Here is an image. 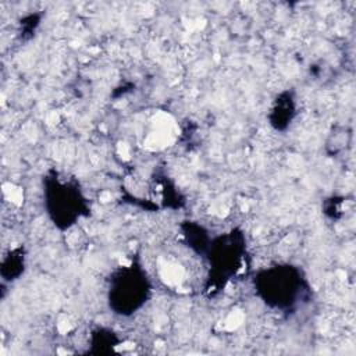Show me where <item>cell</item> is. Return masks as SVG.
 <instances>
[{
	"label": "cell",
	"mask_w": 356,
	"mask_h": 356,
	"mask_svg": "<svg viewBox=\"0 0 356 356\" xmlns=\"http://www.w3.org/2000/svg\"><path fill=\"white\" fill-rule=\"evenodd\" d=\"M257 293L263 302L280 310H286L298 303L305 291L302 273L289 264L273 266L260 271L254 280Z\"/></svg>",
	"instance_id": "6da1fadb"
},
{
	"label": "cell",
	"mask_w": 356,
	"mask_h": 356,
	"mask_svg": "<svg viewBox=\"0 0 356 356\" xmlns=\"http://www.w3.org/2000/svg\"><path fill=\"white\" fill-rule=\"evenodd\" d=\"M150 291L149 277L140 266H124L118 268L110 280V307L121 316H129L147 302Z\"/></svg>",
	"instance_id": "7a4b0ae2"
},
{
	"label": "cell",
	"mask_w": 356,
	"mask_h": 356,
	"mask_svg": "<svg viewBox=\"0 0 356 356\" xmlns=\"http://www.w3.org/2000/svg\"><path fill=\"white\" fill-rule=\"evenodd\" d=\"M46 207L56 225L70 228L83 214L86 204L76 185L54 175L46 179Z\"/></svg>",
	"instance_id": "3957f363"
},
{
	"label": "cell",
	"mask_w": 356,
	"mask_h": 356,
	"mask_svg": "<svg viewBox=\"0 0 356 356\" xmlns=\"http://www.w3.org/2000/svg\"><path fill=\"white\" fill-rule=\"evenodd\" d=\"M241 239V236L234 235L232 232L231 235L218 238L216 245L211 248L210 260L213 263L214 271L218 274L220 278H228L238 270L239 263L243 257V242Z\"/></svg>",
	"instance_id": "277c9868"
},
{
	"label": "cell",
	"mask_w": 356,
	"mask_h": 356,
	"mask_svg": "<svg viewBox=\"0 0 356 356\" xmlns=\"http://www.w3.org/2000/svg\"><path fill=\"white\" fill-rule=\"evenodd\" d=\"M295 115V102L291 93H281L270 111V124L275 129H285Z\"/></svg>",
	"instance_id": "5b68a950"
}]
</instances>
